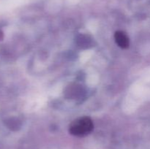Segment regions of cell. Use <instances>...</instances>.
I'll use <instances>...</instances> for the list:
<instances>
[{
  "label": "cell",
  "instance_id": "cell-1",
  "mask_svg": "<svg viewBox=\"0 0 150 149\" xmlns=\"http://www.w3.org/2000/svg\"><path fill=\"white\" fill-rule=\"evenodd\" d=\"M94 129L92 120L88 116H83L74 120L69 127V132L76 137H84L90 134Z\"/></svg>",
  "mask_w": 150,
  "mask_h": 149
},
{
  "label": "cell",
  "instance_id": "cell-2",
  "mask_svg": "<svg viewBox=\"0 0 150 149\" xmlns=\"http://www.w3.org/2000/svg\"><path fill=\"white\" fill-rule=\"evenodd\" d=\"M114 39L116 43L122 48H127L130 45V39L125 32L122 31H117L114 34Z\"/></svg>",
  "mask_w": 150,
  "mask_h": 149
},
{
  "label": "cell",
  "instance_id": "cell-3",
  "mask_svg": "<svg viewBox=\"0 0 150 149\" xmlns=\"http://www.w3.org/2000/svg\"><path fill=\"white\" fill-rule=\"evenodd\" d=\"M90 41L91 39H89L86 35H80L78 38V43L81 47H86L87 45H90Z\"/></svg>",
  "mask_w": 150,
  "mask_h": 149
}]
</instances>
